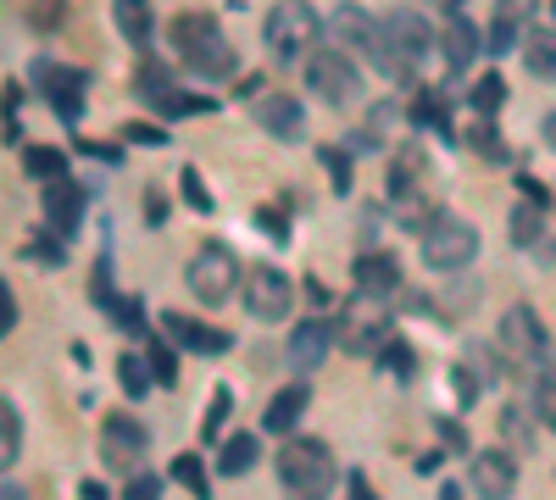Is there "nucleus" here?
<instances>
[{"label": "nucleus", "mask_w": 556, "mask_h": 500, "mask_svg": "<svg viewBox=\"0 0 556 500\" xmlns=\"http://www.w3.org/2000/svg\"><path fill=\"white\" fill-rule=\"evenodd\" d=\"M134 89H139V95H146L151 106H162L178 84H173V73H167L162 62H151V56H146V62H139V73H134Z\"/></svg>", "instance_id": "obj_34"}, {"label": "nucleus", "mask_w": 556, "mask_h": 500, "mask_svg": "<svg viewBox=\"0 0 556 500\" xmlns=\"http://www.w3.org/2000/svg\"><path fill=\"white\" fill-rule=\"evenodd\" d=\"M468 106H473V117H501V106H506V78H501L495 67L473 78V89H468Z\"/></svg>", "instance_id": "obj_30"}, {"label": "nucleus", "mask_w": 556, "mask_h": 500, "mask_svg": "<svg viewBox=\"0 0 556 500\" xmlns=\"http://www.w3.org/2000/svg\"><path fill=\"white\" fill-rule=\"evenodd\" d=\"M434 428H440V439H445V450H468V434H462V423H445V418H440Z\"/></svg>", "instance_id": "obj_50"}, {"label": "nucleus", "mask_w": 556, "mask_h": 500, "mask_svg": "<svg viewBox=\"0 0 556 500\" xmlns=\"http://www.w3.org/2000/svg\"><path fill=\"white\" fill-rule=\"evenodd\" d=\"M417 240H424V267L429 272H462L479 256V229H473V222H462L456 211H434Z\"/></svg>", "instance_id": "obj_6"}, {"label": "nucleus", "mask_w": 556, "mask_h": 500, "mask_svg": "<svg viewBox=\"0 0 556 500\" xmlns=\"http://www.w3.org/2000/svg\"><path fill=\"white\" fill-rule=\"evenodd\" d=\"M162 334H167L178 350H190V356H223V350H235V334H228V329H212V323H201V317H184V311H167V317H162Z\"/></svg>", "instance_id": "obj_15"}, {"label": "nucleus", "mask_w": 556, "mask_h": 500, "mask_svg": "<svg viewBox=\"0 0 556 500\" xmlns=\"http://www.w3.org/2000/svg\"><path fill=\"white\" fill-rule=\"evenodd\" d=\"M23 167L39 178V184H51V178L67 172V156H62L56 145H28V151H23Z\"/></svg>", "instance_id": "obj_37"}, {"label": "nucleus", "mask_w": 556, "mask_h": 500, "mask_svg": "<svg viewBox=\"0 0 556 500\" xmlns=\"http://www.w3.org/2000/svg\"><path fill=\"white\" fill-rule=\"evenodd\" d=\"M256 229L273 234L278 245H290V222H285V211H278V206H262V211H256Z\"/></svg>", "instance_id": "obj_46"}, {"label": "nucleus", "mask_w": 556, "mask_h": 500, "mask_svg": "<svg viewBox=\"0 0 556 500\" xmlns=\"http://www.w3.org/2000/svg\"><path fill=\"white\" fill-rule=\"evenodd\" d=\"M117 384H123V389H128L134 400H146V395L156 389V379H151V361H146V356H134V350H128V356L117 361Z\"/></svg>", "instance_id": "obj_36"}, {"label": "nucleus", "mask_w": 556, "mask_h": 500, "mask_svg": "<svg viewBox=\"0 0 556 500\" xmlns=\"http://www.w3.org/2000/svg\"><path fill=\"white\" fill-rule=\"evenodd\" d=\"M228 412H235V389H212V400H206V418H201V439L206 445H217L223 439V423H228Z\"/></svg>", "instance_id": "obj_38"}, {"label": "nucleus", "mask_w": 556, "mask_h": 500, "mask_svg": "<svg viewBox=\"0 0 556 500\" xmlns=\"http://www.w3.org/2000/svg\"><path fill=\"white\" fill-rule=\"evenodd\" d=\"M551 17H556V0H551Z\"/></svg>", "instance_id": "obj_57"}, {"label": "nucleus", "mask_w": 556, "mask_h": 500, "mask_svg": "<svg viewBox=\"0 0 556 500\" xmlns=\"http://www.w3.org/2000/svg\"><path fill=\"white\" fill-rule=\"evenodd\" d=\"M334 345H340V339H334L329 317H306V323L290 334V368H295V373H317L323 356H329Z\"/></svg>", "instance_id": "obj_19"}, {"label": "nucleus", "mask_w": 556, "mask_h": 500, "mask_svg": "<svg viewBox=\"0 0 556 500\" xmlns=\"http://www.w3.org/2000/svg\"><path fill=\"white\" fill-rule=\"evenodd\" d=\"M317 156H323V167H329V178H334V195H351V151L345 145H323Z\"/></svg>", "instance_id": "obj_41"}, {"label": "nucleus", "mask_w": 556, "mask_h": 500, "mask_svg": "<svg viewBox=\"0 0 556 500\" xmlns=\"http://www.w3.org/2000/svg\"><path fill=\"white\" fill-rule=\"evenodd\" d=\"M523 67L540 84H556V28H529L523 34Z\"/></svg>", "instance_id": "obj_24"}, {"label": "nucleus", "mask_w": 556, "mask_h": 500, "mask_svg": "<svg viewBox=\"0 0 556 500\" xmlns=\"http://www.w3.org/2000/svg\"><path fill=\"white\" fill-rule=\"evenodd\" d=\"M178 190H184V206H190V211H201V217L217 211V201L206 195V184H201V172H195V167H184V172H178Z\"/></svg>", "instance_id": "obj_42"}, {"label": "nucleus", "mask_w": 556, "mask_h": 500, "mask_svg": "<svg viewBox=\"0 0 556 500\" xmlns=\"http://www.w3.org/2000/svg\"><path fill=\"white\" fill-rule=\"evenodd\" d=\"M173 484L190 489L195 500H212V478H206V462L195 457V450H184V457L173 462Z\"/></svg>", "instance_id": "obj_35"}, {"label": "nucleus", "mask_w": 556, "mask_h": 500, "mask_svg": "<svg viewBox=\"0 0 556 500\" xmlns=\"http://www.w3.org/2000/svg\"><path fill=\"white\" fill-rule=\"evenodd\" d=\"M306 300H312V311H323V306H329V290H323L317 279H306Z\"/></svg>", "instance_id": "obj_52"}, {"label": "nucleus", "mask_w": 556, "mask_h": 500, "mask_svg": "<svg viewBox=\"0 0 556 500\" xmlns=\"http://www.w3.org/2000/svg\"><path fill=\"white\" fill-rule=\"evenodd\" d=\"M123 140H128V145H162L167 133H162V128H146V123H128V128H123Z\"/></svg>", "instance_id": "obj_48"}, {"label": "nucleus", "mask_w": 556, "mask_h": 500, "mask_svg": "<svg viewBox=\"0 0 556 500\" xmlns=\"http://www.w3.org/2000/svg\"><path fill=\"white\" fill-rule=\"evenodd\" d=\"M306 89L323 106H334V112L362 106V73H356V62L345 51H323L317 44V51L306 56Z\"/></svg>", "instance_id": "obj_8"}, {"label": "nucleus", "mask_w": 556, "mask_h": 500, "mask_svg": "<svg viewBox=\"0 0 556 500\" xmlns=\"http://www.w3.org/2000/svg\"><path fill=\"white\" fill-rule=\"evenodd\" d=\"M306 406H312V389H306V379H295V384H285L273 400H267V412H262V428L267 434H278V439H290L295 428H301V418H306Z\"/></svg>", "instance_id": "obj_21"}, {"label": "nucleus", "mask_w": 556, "mask_h": 500, "mask_svg": "<svg viewBox=\"0 0 556 500\" xmlns=\"http://www.w3.org/2000/svg\"><path fill=\"white\" fill-rule=\"evenodd\" d=\"M545 211H551V201H518V211H513V245L518 251H534L540 240H545Z\"/></svg>", "instance_id": "obj_27"}, {"label": "nucleus", "mask_w": 556, "mask_h": 500, "mask_svg": "<svg viewBox=\"0 0 556 500\" xmlns=\"http://www.w3.org/2000/svg\"><path fill=\"white\" fill-rule=\"evenodd\" d=\"M23 457V418L12 400H0V473H12Z\"/></svg>", "instance_id": "obj_32"}, {"label": "nucleus", "mask_w": 556, "mask_h": 500, "mask_svg": "<svg viewBox=\"0 0 556 500\" xmlns=\"http://www.w3.org/2000/svg\"><path fill=\"white\" fill-rule=\"evenodd\" d=\"M112 17H117V34L128 44H151V34H156L151 0H112Z\"/></svg>", "instance_id": "obj_26"}, {"label": "nucleus", "mask_w": 556, "mask_h": 500, "mask_svg": "<svg viewBox=\"0 0 556 500\" xmlns=\"http://www.w3.org/2000/svg\"><path fill=\"white\" fill-rule=\"evenodd\" d=\"M323 39V12L312 0H273L267 7V23H262V44L273 62H306Z\"/></svg>", "instance_id": "obj_3"}, {"label": "nucleus", "mask_w": 556, "mask_h": 500, "mask_svg": "<svg viewBox=\"0 0 556 500\" xmlns=\"http://www.w3.org/2000/svg\"><path fill=\"white\" fill-rule=\"evenodd\" d=\"M28 261H45V267H62V261H67V251H62V245H28Z\"/></svg>", "instance_id": "obj_49"}, {"label": "nucleus", "mask_w": 556, "mask_h": 500, "mask_svg": "<svg viewBox=\"0 0 556 500\" xmlns=\"http://www.w3.org/2000/svg\"><path fill=\"white\" fill-rule=\"evenodd\" d=\"M501 439H506L513 457H529L534 450V423H529L523 406H501Z\"/></svg>", "instance_id": "obj_33"}, {"label": "nucleus", "mask_w": 556, "mask_h": 500, "mask_svg": "<svg viewBox=\"0 0 556 500\" xmlns=\"http://www.w3.org/2000/svg\"><path fill=\"white\" fill-rule=\"evenodd\" d=\"M462 145H468L479 162H513V145L501 140V128H495V117H479L468 133H462Z\"/></svg>", "instance_id": "obj_28"}, {"label": "nucleus", "mask_w": 556, "mask_h": 500, "mask_svg": "<svg viewBox=\"0 0 556 500\" xmlns=\"http://www.w3.org/2000/svg\"><path fill=\"white\" fill-rule=\"evenodd\" d=\"M78 500H112V495H106L101 484H89V478H84V484H78Z\"/></svg>", "instance_id": "obj_55"}, {"label": "nucleus", "mask_w": 556, "mask_h": 500, "mask_svg": "<svg viewBox=\"0 0 556 500\" xmlns=\"http://www.w3.org/2000/svg\"><path fill=\"white\" fill-rule=\"evenodd\" d=\"M384 39H390V56H395V78L401 84H412V73H417V62H429V51H434V28L417 17V12H384Z\"/></svg>", "instance_id": "obj_10"}, {"label": "nucleus", "mask_w": 556, "mask_h": 500, "mask_svg": "<svg viewBox=\"0 0 556 500\" xmlns=\"http://www.w3.org/2000/svg\"><path fill=\"white\" fill-rule=\"evenodd\" d=\"M17 329V295H12V284L0 279V339H7Z\"/></svg>", "instance_id": "obj_47"}, {"label": "nucleus", "mask_w": 556, "mask_h": 500, "mask_svg": "<svg viewBox=\"0 0 556 500\" xmlns=\"http://www.w3.org/2000/svg\"><path fill=\"white\" fill-rule=\"evenodd\" d=\"M146 217H151V222H162V217H167V201H162V190H151V201H146Z\"/></svg>", "instance_id": "obj_53"}, {"label": "nucleus", "mask_w": 556, "mask_h": 500, "mask_svg": "<svg viewBox=\"0 0 556 500\" xmlns=\"http://www.w3.org/2000/svg\"><path fill=\"white\" fill-rule=\"evenodd\" d=\"M351 284H356L362 295H395V290L406 284V272H401V261H395L390 251H362V256L351 261Z\"/></svg>", "instance_id": "obj_20"}, {"label": "nucleus", "mask_w": 556, "mask_h": 500, "mask_svg": "<svg viewBox=\"0 0 556 500\" xmlns=\"http://www.w3.org/2000/svg\"><path fill=\"white\" fill-rule=\"evenodd\" d=\"M62 12H67V0H34L28 23H34V28H62Z\"/></svg>", "instance_id": "obj_45"}, {"label": "nucleus", "mask_w": 556, "mask_h": 500, "mask_svg": "<svg viewBox=\"0 0 556 500\" xmlns=\"http://www.w3.org/2000/svg\"><path fill=\"white\" fill-rule=\"evenodd\" d=\"M495 339H501V350L513 356V361H534V356H545V345H551V334H545V323H540V311L523 306V300L501 311Z\"/></svg>", "instance_id": "obj_13"}, {"label": "nucleus", "mask_w": 556, "mask_h": 500, "mask_svg": "<svg viewBox=\"0 0 556 500\" xmlns=\"http://www.w3.org/2000/svg\"><path fill=\"white\" fill-rule=\"evenodd\" d=\"M334 339L351 350V356H379L384 339H395V317H390V295H351V306L340 311L334 323Z\"/></svg>", "instance_id": "obj_5"}, {"label": "nucleus", "mask_w": 556, "mask_h": 500, "mask_svg": "<svg viewBox=\"0 0 556 500\" xmlns=\"http://www.w3.org/2000/svg\"><path fill=\"white\" fill-rule=\"evenodd\" d=\"M468 478L484 500H513L518 489V462H513V450H479V457L468 462Z\"/></svg>", "instance_id": "obj_18"}, {"label": "nucleus", "mask_w": 556, "mask_h": 500, "mask_svg": "<svg viewBox=\"0 0 556 500\" xmlns=\"http://www.w3.org/2000/svg\"><path fill=\"white\" fill-rule=\"evenodd\" d=\"M184 284H190V295H195L201 306H223V300L240 295L245 267H240V256L228 251L223 240H206V245L190 256V267H184Z\"/></svg>", "instance_id": "obj_4"}, {"label": "nucleus", "mask_w": 556, "mask_h": 500, "mask_svg": "<svg viewBox=\"0 0 556 500\" xmlns=\"http://www.w3.org/2000/svg\"><path fill=\"white\" fill-rule=\"evenodd\" d=\"M534 12H540V0H495L490 28H484V51H490V56H506L513 44H523Z\"/></svg>", "instance_id": "obj_14"}, {"label": "nucleus", "mask_w": 556, "mask_h": 500, "mask_svg": "<svg viewBox=\"0 0 556 500\" xmlns=\"http://www.w3.org/2000/svg\"><path fill=\"white\" fill-rule=\"evenodd\" d=\"M212 106H217L212 95H178V89H173V95H167L156 112H162V117H206Z\"/></svg>", "instance_id": "obj_43"}, {"label": "nucleus", "mask_w": 556, "mask_h": 500, "mask_svg": "<svg viewBox=\"0 0 556 500\" xmlns=\"http://www.w3.org/2000/svg\"><path fill=\"white\" fill-rule=\"evenodd\" d=\"M534 418L556 434V368H545V373L534 379Z\"/></svg>", "instance_id": "obj_40"}, {"label": "nucleus", "mask_w": 556, "mask_h": 500, "mask_svg": "<svg viewBox=\"0 0 556 500\" xmlns=\"http://www.w3.org/2000/svg\"><path fill=\"white\" fill-rule=\"evenodd\" d=\"M345 500H379L374 484H367V473H351V478H345Z\"/></svg>", "instance_id": "obj_51"}, {"label": "nucleus", "mask_w": 556, "mask_h": 500, "mask_svg": "<svg viewBox=\"0 0 556 500\" xmlns=\"http://www.w3.org/2000/svg\"><path fill=\"white\" fill-rule=\"evenodd\" d=\"M167 39H173L178 67H184V73H195L201 84H228V78L240 73L235 44L223 39V23H217L212 12H178L173 28H167Z\"/></svg>", "instance_id": "obj_1"}, {"label": "nucleus", "mask_w": 556, "mask_h": 500, "mask_svg": "<svg viewBox=\"0 0 556 500\" xmlns=\"http://www.w3.org/2000/svg\"><path fill=\"white\" fill-rule=\"evenodd\" d=\"M540 140H545V151H556V112H545V123H540Z\"/></svg>", "instance_id": "obj_54"}, {"label": "nucleus", "mask_w": 556, "mask_h": 500, "mask_svg": "<svg viewBox=\"0 0 556 500\" xmlns=\"http://www.w3.org/2000/svg\"><path fill=\"white\" fill-rule=\"evenodd\" d=\"M256 462H262V439L256 434H228L223 450H217V473L223 478H245Z\"/></svg>", "instance_id": "obj_23"}, {"label": "nucleus", "mask_w": 556, "mask_h": 500, "mask_svg": "<svg viewBox=\"0 0 556 500\" xmlns=\"http://www.w3.org/2000/svg\"><path fill=\"white\" fill-rule=\"evenodd\" d=\"M101 311L112 317L123 334H134V339H146V334H151V329H146V306H139L134 295H117V290H112V295L101 300Z\"/></svg>", "instance_id": "obj_31"}, {"label": "nucleus", "mask_w": 556, "mask_h": 500, "mask_svg": "<svg viewBox=\"0 0 556 500\" xmlns=\"http://www.w3.org/2000/svg\"><path fill=\"white\" fill-rule=\"evenodd\" d=\"M440 51H445V73H468L479 56H484V34L468 23V12H445L440 23Z\"/></svg>", "instance_id": "obj_17"}, {"label": "nucleus", "mask_w": 556, "mask_h": 500, "mask_svg": "<svg viewBox=\"0 0 556 500\" xmlns=\"http://www.w3.org/2000/svg\"><path fill=\"white\" fill-rule=\"evenodd\" d=\"M146 450H151V428L139 423V418H128V412H112L106 423H101V462L112 467V473H139V462H146Z\"/></svg>", "instance_id": "obj_11"}, {"label": "nucleus", "mask_w": 556, "mask_h": 500, "mask_svg": "<svg viewBox=\"0 0 556 500\" xmlns=\"http://www.w3.org/2000/svg\"><path fill=\"white\" fill-rule=\"evenodd\" d=\"M28 84L39 89L45 106H51L62 123H78V112H84V73H73L62 62H34L28 67Z\"/></svg>", "instance_id": "obj_12"}, {"label": "nucleus", "mask_w": 556, "mask_h": 500, "mask_svg": "<svg viewBox=\"0 0 556 500\" xmlns=\"http://www.w3.org/2000/svg\"><path fill=\"white\" fill-rule=\"evenodd\" d=\"M395 190H429V156L417 145H395L390 156V195Z\"/></svg>", "instance_id": "obj_25"}, {"label": "nucleus", "mask_w": 556, "mask_h": 500, "mask_svg": "<svg viewBox=\"0 0 556 500\" xmlns=\"http://www.w3.org/2000/svg\"><path fill=\"white\" fill-rule=\"evenodd\" d=\"M240 300H245V311L256 317V323H285L290 306H295V284H290V272H285V267L256 261V267H245Z\"/></svg>", "instance_id": "obj_9"}, {"label": "nucleus", "mask_w": 556, "mask_h": 500, "mask_svg": "<svg viewBox=\"0 0 556 500\" xmlns=\"http://www.w3.org/2000/svg\"><path fill=\"white\" fill-rule=\"evenodd\" d=\"M273 467H278V489H285V500H329L334 484H340L334 450L323 439H306V434H290Z\"/></svg>", "instance_id": "obj_2"}, {"label": "nucleus", "mask_w": 556, "mask_h": 500, "mask_svg": "<svg viewBox=\"0 0 556 500\" xmlns=\"http://www.w3.org/2000/svg\"><path fill=\"white\" fill-rule=\"evenodd\" d=\"M379 368L390 373V379H412V368H417V350L406 345V339H384V350L374 356Z\"/></svg>", "instance_id": "obj_39"}, {"label": "nucleus", "mask_w": 556, "mask_h": 500, "mask_svg": "<svg viewBox=\"0 0 556 500\" xmlns=\"http://www.w3.org/2000/svg\"><path fill=\"white\" fill-rule=\"evenodd\" d=\"M440 500H468V489H462V484H440Z\"/></svg>", "instance_id": "obj_56"}, {"label": "nucleus", "mask_w": 556, "mask_h": 500, "mask_svg": "<svg viewBox=\"0 0 556 500\" xmlns=\"http://www.w3.org/2000/svg\"><path fill=\"white\" fill-rule=\"evenodd\" d=\"M178 345L167 339V334H146V361H151V379H156V389H178V356H173Z\"/></svg>", "instance_id": "obj_29"}, {"label": "nucleus", "mask_w": 556, "mask_h": 500, "mask_svg": "<svg viewBox=\"0 0 556 500\" xmlns=\"http://www.w3.org/2000/svg\"><path fill=\"white\" fill-rule=\"evenodd\" d=\"M39 211H45V222H51V234H56V240H73V234H78V222H84V190L62 172V178H51V184H45Z\"/></svg>", "instance_id": "obj_16"}, {"label": "nucleus", "mask_w": 556, "mask_h": 500, "mask_svg": "<svg viewBox=\"0 0 556 500\" xmlns=\"http://www.w3.org/2000/svg\"><path fill=\"white\" fill-rule=\"evenodd\" d=\"M123 500H162V478L156 473H128V484H123Z\"/></svg>", "instance_id": "obj_44"}, {"label": "nucleus", "mask_w": 556, "mask_h": 500, "mask_svg": "<svg viewBox=\"0 0 556 500\" xmlns=\"http://www.w3.org/2000/svg\"><path fill=\"white\" fill-rule=\"evenodd\" d=\"M251 117H256L262 133H273V140H301V133H306V112L290 95H262L251 106Z\"/></svg>", "instance_id": "obj_22"}, {"label": "nucleus", "mask_w": 556, "mask_h": 500, "mask_svg": "<svg viewBox=\"0 0 556 500\" xmlns=\"http://www.w3.org/2000/svg\"><path fill=\"white\" fill-rule=\"evenodd\" d=\"M329 34L340 39V51H356L362 62H374L384 78H395V56H390V39H384V17L362 12L356 0H345V7H334L329 17Z\"/></svg>", "instance_id": "obj_7"}]
</instances>
